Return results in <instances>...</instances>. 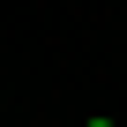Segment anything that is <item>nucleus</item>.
Wrapping results in <instances>:
<instances>
[{"label": "nucleus", "mask_w": 127, "mask_h": 127, "mask_svg": "<svg viewBox=\"0 0 127 127\" xmlns=\"http://www.w3.org/2000/svg\"><path fill=\"white\" fill-rule=\"evenodd\" d=\"M90 127H112V120H90Z\"/></svg>", "instance_id": "1"}]
</instances>
